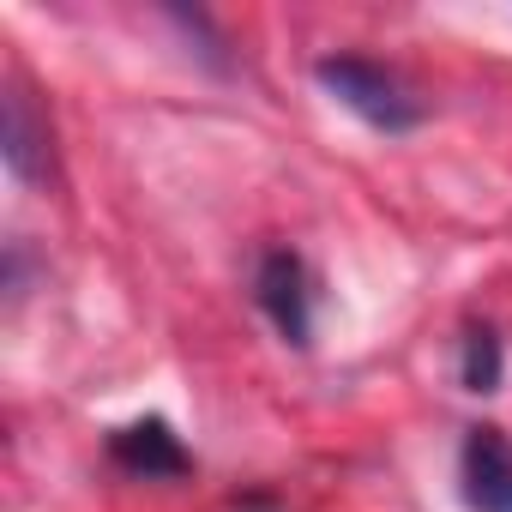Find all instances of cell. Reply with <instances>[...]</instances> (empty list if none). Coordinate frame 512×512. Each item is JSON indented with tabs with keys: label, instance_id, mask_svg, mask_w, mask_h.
<instances>
[{
	"label": "cell",
	"instance_id": "cell-1",
	"mask_svg": "<svg viewBox=\"0 0 512 512\" xmlns=\"http://www.w3.org/2000/svg\"><path fill=\"white\" fill-rule=\"evenodd\" d=\"M314 79L332 91V103H344L350 115H362V121L380 127V133H410V127L422 121V103L404 91V79L386 73V67L368 61V55H326V61L314 67Z\"/></svg>",
	"mask_w": 512,
	"mask_h": 512
},
{
	"label": "cell",
	"instance_id": "cell-2",
	"mask_svg": "<svg viewBox=\"0 0 512 512\" xmlns=\"http://www.w3.org/2000/svg\"><path fill=\"white\" fill-rule=\"evenodd\" d=\"M253 296H260V308L272 314V326L290 344L314 338V278H308V266L296 260L290 247H272L260 260V272H253Z\"/></svg>",
	"mask_w": 512,
	"mask_h": 512
},
{
	"label": "cell",
	"instance_id": "cell-3",
	"mask_svg": "<svg viewBox=\"0 0 512 512\" xmlns=\"http://www.w3.org/2000/svg\"><path fill=\"white\" fill-rule=\"evenodd\" d=\"M458 476H464L470 512H512V434L494 422L470 428L458 452Z\"/></svg>",
	"mask_w": 512,
	"mask_h": 512
},
{
	"label": "cell",
	"instance_id": "cell-4",
	"mask_svg": "<svg viewBox=\"0 0 512 512\" xmlns=\"http://www.w3.org/2000/svg\"><path fill=\"white\" fill-rule=\"evenodd\" d=\"M109 458H115L121 470L145 476V482H157V476H187V452H181V440L169 434V422H157V416L115 428V434H109Z\"/></svg>",
	"mask_w": 512,
	"mask_h": 512
},
{
	"label": "cell",
	"instance_id": "cell-5",
	"mask_svg": "<svg viewBox=\"0 0 512 512\" xmlns=\"http://www.w3.org/2000/svg\"><path fill=\"white\" fill-rule=\"evenodd\" d=\"M7 169H13L19 181H43V175H49V133H37L25 91L7 97Z\"/></svg>",
	"mask_w": 512,
	"mask_h": 512
},
{
	"label": "cell",
	"instance_id": "cell-6",
	"mask_svg": "<svg viewBox=\"0 0 512 512\" xmlns=\"http://www.w3.org/2000/svg\"><path fill=\"white\" fill-rule=\"evenodd\" d=\"M464 392H494L500 386V338L488 332V326H476L470 338H464Z\"/></svg>",
	"mask_w": 512,
	"mask_h": 512
}]
</instances>
